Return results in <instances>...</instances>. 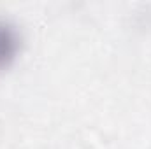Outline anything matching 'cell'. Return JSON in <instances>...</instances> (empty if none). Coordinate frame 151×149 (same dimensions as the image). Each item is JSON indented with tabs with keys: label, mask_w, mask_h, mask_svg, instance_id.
I'll return each instance as SVG.
<instances>
[{
	"label": "cell",
	"mask_w": 151,
	"mask_h": 149,
	"mask_svg": "<svg viewBox=\"0 0 151 149\" xmlns=\"http://www.w3.org/2000/svg\"><path fill=\"white\" fill-rule=\"evenodd\" d=\"M12 53H14V37L4 25H0V63L9 60Z\"/></svg>",
	"instance_id": "obj_1"
}]
</instances>
